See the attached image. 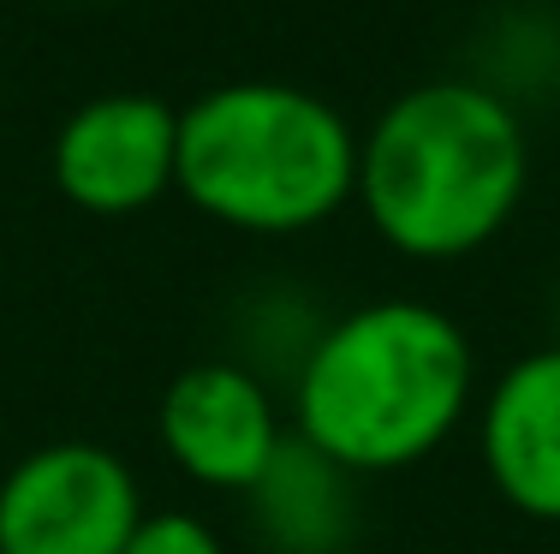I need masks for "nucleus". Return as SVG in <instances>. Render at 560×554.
<instances>
[{
  "instance_id": "obj_9",
  "label": "nucleus",
  "mask_w": 560,
  "mask_h": 554,
  "mask_svg": "<svg viewBox=\"0 0 560 554\" xmlns=\"http://www.w3.org/2000/svg\"><path fill=\"white\" fill-rule=\"evenodd\" d=\"M126 554H226V537L203 512L162 507V512H143V524L131 531Z\"/></svg>"
},
{
  "instance_id": "obj_2",
  "label": "nucleus",
  "mask_w": 560,
  "mask_h": 554,
  "mask_svg": "<svg viewBox=\"0 0 560 554\" xmlns=\"http://www.w3.org/2000/svg\"><path fill=\"white\" fill-rule=\"evenodd\" d=\"M530 143L518 108L477 78H430L358 138V203L411 262L483 250L525 203Z\"/></svg>"
},
{
  "instance_id": "obj_3",
  "label": "nucleus",
  "mask_w": 560,
  "mask_h": 554,
  "mask_svg": "<svg viewBox=\"0 0 560 554\" xmlns=\"http://www.w3.org/2000/svg\"><path fill=\"white\" fill-rule=\"evenodd\" d=\"M173 191L233 233H311L358 197V131L316 90L275 78L215 84L179 108Z\"/></svg>"
},
{
  "instance_id": "obj_6",
  "label": "nucleus",
  "mask_w": 560,
  "mask_h": 554,
  "mask_svg": "<svg viewBox=\"0 0 560 554\" xmlns=\"http://www.w3.org/2000/svg\"><path fill=\"white\" fill-rule=\"evenodd\" d=\"M179 179V108L162 96L114 90L90 96L55 131V185L84 215H138Z\"/></svg>"
},
{
  "instance_id": "obj_5",
  "label": "nucleus",
  "mask_w": 560,
  "mask_h": 554,
  "mask_svg": "<svg viewBox=\"0 0 560 554\" xmlns=\"http://www.w3.org/2000/svg\"><path fill=\"white\" fill-rule=\"evenodd\" d=\"M155 435H162V453L197 490L250 495L292 429L280 417L275 388L250 364L197 358L162 388Z\"/></svg>"
},
{
  "instance_id": "obj_8",
  "label": "nucleus",
  "mask_w": 560,
  "mask_h": 554,
  "mask_svg": "<svg viewBox=\"0 0 560 554\" xmlns=\"http://www.w3.org/2000/svg\"><path fill=\"white\" fill-rule=\"evenodd\" d=\"M245 500L257 537L275 554H340L352 543L358 524L352 478L340 465H328L316 447H304L299 435H287V447L275 453V465L262 471V483Z\"/></svg>"
},
{
  "instance_id": "obj_1",
  "label": "nucleus",
  "mask_w": 560,
  "mask_h": 554,
  "mask_svg": "<svg viewBox=\"0 0 560 554\" xmlns=\"http://www.w3.org/2000/svg\"><path fill=\"white\" fill-rule=\"evenodd\" d=\"M477 405L471 334L423 298H370L316 328L292 376V435L346 478L442 453Z\"/></svg>"
},
{
  "instance_id": "obj_7",
  "label": "nucleus",
  "mask_w": 560,
  "mask_h": 554,
  "mask_svg": "<svg viewBox=\"0 0 560 554\" xmlns=\"http://www.w3.org/2000/svg\"><path fill=\"white\" fill-rule=\"evenodd\" d=\"M483 478L513 512L560 524V340L525 352L477 400Z\"/></svg>"
},
{
  "instance_id": "obj_4",
  "label": "nucleus",
  "mask_w": 560,
  "mask_h": 554,
  "mask_svg": "<svg viewBox=\"0 0 560 554\" xmlns=\"http://www.w3.org/2000/svg\"><path fill=\"white\" fill-rule=\"evenodd\" d=\"M126 453L102 441H43L0 478V554H126L143 524Z\"/></svg>"
}]
</instances>
